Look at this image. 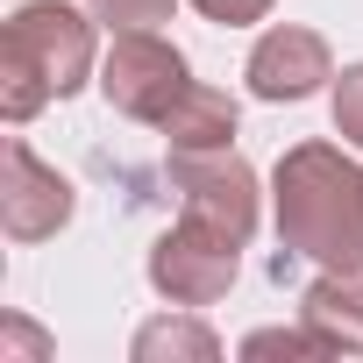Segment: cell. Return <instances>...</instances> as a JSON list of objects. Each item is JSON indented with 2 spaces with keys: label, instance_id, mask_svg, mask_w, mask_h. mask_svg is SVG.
Masks as SVG:
<instances>
[{
  "label": "cell",
  "instance_id": "obj_1",
  "mask_svg": "<svg viewBox=\"0 0 363 363\" xmlns=\"http://www.w3.org/2000/svg\"><path fill=\"white\" fill-rule=\"evenodd\" d=\"M278 242L320 271H363V164L342 143H292L271 171Z\"/></svg>",
  "mask_w": 363,
  "mask_h": 363
},
{
  "label": "cell",
  "instance_id": "obj_2",
  "mask_svg": "<svg viewBox=\"0 0 363 363\" xmlns=\"http://www.w3.org/2000/svg\"><path fill=\"white\" fill-rule=\"evenodd\" d=\"M93 8L72 0H22L0 29V114L15 128L29 114H43L50 100H72L93 72H100V43H93Z\"/></svg>",
  "mask_w": 363,
  "mask_h": 363
},
{
  "label": "cell",
  "instance_id": "obj_3",
  "mask_svg": "<svg viewBox=\"0 0 363 363\" xmlns=\"http://www.w3.org/2000/svg\"><path fill=\"white\" fill-rule=\"evenodd\" d=\"M93 86H100V100H107L114 114H128V121H143V128H164L171 107L193 93V65H186V50L164 43L157 29H114V43H107Z\"/></svg>",
  "mask_w": 363,
  "mask_h": 363
},
{
  "label": "cell",
  "instance_id": "obj_4",
  "mask_svg": "<svg viewBox=\"0 0 363 363\" xmlns=\"http://www.w3.org/2000/svg\"><path fill=\"white\" fill-rule=\"evenodd\" d=\"M235 264H242V242L235 235H221V228H207L193 214H178V228H164L157 250H150V285L171 306H214V299H228Z\"/></svg>",
  "mask_w": 363,
  "mask_h": 363
},
{
  "label": "cell",
  "instance_id": "obj_5",
  "mask_svg": "<svg viewBox=\"0 0 363 363\" xmlns=\"http://www.w3.org/2000/svg\"><path fill=\"white\" fill-rule=\"evenodd\" d=\"M171 186H178V214H193L235 242L257 235V171L228 150H171Z\"/></svg>",
  "mask_w": 363,
  "mask_h": 363
},
{
  "label": "cell",
  "instance_id": "obj_6",
  "mask_svg": "<svg viewBox=\"0 0 363 363\" xmlns=\"http://www.w3.org/2000/svg\"><path fill=\"white\" fill-rule=\"evenodd\" d=\"M79 193L72 178L57 164H43L22 135H8V178H0V228H8V242H43L72 221Z\"/></svg>",
  "mask_w": 363,
  "mask_h": 363
},
{
  "label": "cell",
  "instance_id": "obj_7",
  "mask_svg": "<svg viewBox=\"0 0 363 363\" xmlns=\"http://www.w3.org/2000/svg\"><path fill=\"white\" fill-rule=\"evenodd\" d=\"M250 93L257 100H313L328 79H335V57H328V36L320 29H299V22H278L257 36L250 50Z\"/></svg>",
  "mask_w": 363,
  "mask_h": 363
},
{
  "label": "cell",
  "instance_id": "obj_8",
  "mask_svg": "<svg viewBox=\"0 0 363 363\" xmlns=\"http://www.w3.org/2000/svg\"><path fill=\"white\" fill-rule=\"evenodd\" d=\"M299 320L328 342V356H363V271H320L299 299Z\"/></svg>",
  "mask_w": 363,
  "mask_h": 363
},
{
  "label": "cell",
  "instance_id": "obj_9",
  "mask_svg": "<svg viewBox=\"0 0 363 363\" xmlns=\"http://www.w3.org/2000/svg\"><path fill=\"white\" fill-rule=\"evenodd\" d=\"M235 93H221V86H207V79H193V93L171 107V121L157 128L164 135V157L171 150H228L235 143Z\"/></svg>",
  "mask_w": 363,
  "mask_h": 363
},
{
  "label": "cell",
  "instance_id": "obj_10",
  "mask_svg": "<svg viewBox=\"0 0 363 363\" xmlns=\"http://www.w3.org/2000/svg\"><path fill=\"white\" fill-rule=\"evenodd\" d=\"M221 356V335L207 320H186V313H164V320H143L135 328V363H214Z\"/></svg>",
  "mask_w": 363,
  "mask_h": 363
},
{
  "label": "cell",
  "instance_id": "obj_11",
  "mask_svg": "<svg viewBox=\"0 0 363 363\" xmlns=\"http://www.w3.org/2000/svg\"><path fill=\"white\" fill-rule=\"evenodd\" d=\"M242 356H328V342L299 320V328H257V335L242 342Z\"/></svg>",
  "mask_w": 363,
  "mask_h": 363
},
{
  "label": "cell",
  "instance_id": "obj_12",
  "mask_svg": "<svg viewBox=\"0 0 363 363\" xmlns=\"http://www.w3.org/2000/svg\"><path fill=\"white\" fill-rule=\"evenodd\" d=\"M86 8H93L107 29H157V22H171L178 0H86Z\"/></svg>",
  "mask_w": 363,
  "mask_h": 363
},
{
  "label": "cell",
  "instance_id": "obj_13",
  "mask_svg": "<svg viewBox=\"0 0 363 363\" xmlns=\"http://www.w3.org/2000/svg\"><path fill=\"white\" fill-rule=\"evenodd\" d=\"M335 135H349L363 150V65H349L335 79Z\"/></svg>",
  "mask_w": 363,
  "mask_h": 363
},
{
  "label": "cell",
  "instance_id": "obj_14",
  "mask_svg": "<svg viewBox=\"0 0 363 363\" xmlns=\"http://www.w3.org/2000/svg\"><path fill=\"white\" fill-rule=\"evenodd\" d=\"M193 8L207 15V22H221V29H250V22H264L278 0H193Z\"/></svg>",
  "mask_w": 363,
  "mask_h": 363
},
{
  "label": "cell",
  "instance_id": "obj_15",
  "mask_svg": "<svg viewBox=\"0 0 363 363\" xmlns=\"http://www.w3.org/2000/svg\"><path fill=\"white\" fill-rule=\"evenodd\" d=\"M8 349H22V356H43L50 342H43V335H36L29 320H8Z\"/></svg>",
  "mask_w": 363,
  "mask_h": 363
}]
</instances>
